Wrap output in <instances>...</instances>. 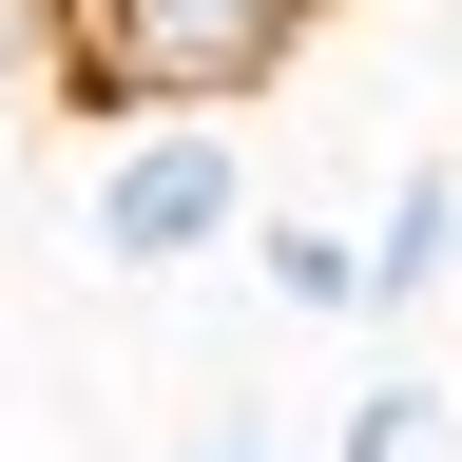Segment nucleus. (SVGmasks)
Returning a JSON list of instances; mask_svg holds the SVG:
<instances>
[{
    "label": "nucleus",
    "mask_w": 462,
    "mask_h": 462,
    "mask_svg": "<svg viewBox=\"0 0 462 462\" xmlns=\"http://www.w3.org/2000/svg\"><path fill=\"white\" fill-rule=\"evenodd\" d=\"M328 462H443V385H346V424H328Z\"/></svg>",
    "instance_id": "obj_5"
},
{
    "label": "nucleus",
    "mask_w": 462,
    "mask_h": 462,
    "mask_svg": "<svg viewBox=\"0 0 462 462\" xmlns=\"http://www.w3.org/2000/svg\"><path fill=\"white\" fill-rule=\"evenodd\" d=\"M251 154H231V116H135V135L97 154V193H78V231H97V270H212V251H251Z\"/></svg>",
    "instance_id": "obj_2"
},
{
    "label": "nucleus",
    "mask_w": 462,
    "mask_h": 462,
    "mask_svg": "<svg viewBox=\"0 0 462 462\" xmlns=\"http://www.w3.org/2000/svg\"><path fill=\"white\" fill-rule=\"evenodd\" d=\"M193 462H270V443H193Z\"/></svg>",
    "instance_id": "obj_6"
},
{
    "label": "nucleus",
    "mask_w": 462,
    "mask_h": 462,
    "mask_svg": "<svg viewBox=\"0 0 462 462\" xmlns=\"http://www.w3.org/2000/svg\"><path fill=\"white\" fill-rule=\"evenodd\" d=\"M309 39H328V0H78L58 97L97 135H135V116H251Z\"/></svg>",
    "instance_id": "obj_1"
},
{
    "label": "nucleus",
    "mask_w": 462,
    "mask_h": 462,
    "mask_svg": "<svg viewBox=\"0 0 462 462\" xmlns=\"http://www.w3.org/2000/svg\"><path fill=\"white\" fill-rule=\"evenodd\" d=\"M443 270H462V154H404V193H385V231H366V328H404Z\"/></svg>",
    "instance_id": "obj_3"
},
{
    "label": "nucleus",
    "mask_w": 462,
    "mask_h": 462,
    "mask_svg": "<svg viewBox=\"0 0 462 462\" xmlns=\"http://www.w3.org/2000/svg\"><path fill=\"white\" fill-rule=\"evenodd\" d=\"M251 270H270V309L366 328V231H346V212H251Z\"/></svg>",
    "instance_id": "obj_4"
}]
</instances>
